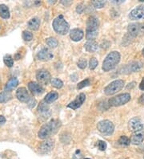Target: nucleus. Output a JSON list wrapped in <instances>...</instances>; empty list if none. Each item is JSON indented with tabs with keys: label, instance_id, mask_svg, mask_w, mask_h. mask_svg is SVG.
<instances>
[{
	"label": "nucleus",
	"instance_id": "f257e3e1",
	"mask_svg": "<svg viewBox=\"0 0 144 159\" xmlns=\"http://www.w3.org/2000/svg\"><path fill=\"white\" fill-rule=\"evenodd\" d=\"M61 121L57 119H53L48 123L43 125L38 133V136L40 139H47L50 137L55 135L61 127Z\"/></svg>",
	"mask_w": 144,
	"mask_h": 159
},
{
	"label": "nucleus",
	"instance_id": "f03ea898",
	"mask_svg": "<svg viewBox=\"0 0 144 159\" xmlns=\"http://www.w3.org/2000/svg\"><path fill=\"white\" fill-rule=\"evenodd\" d=\"M121 56L119 52L114 51L111 52L106 56L105 60L103 62V70L104 72H109L115 68L117 64L119 63Z\"/></svg>",
	"mask_w": 144,
	"mask_h": 159
},
{
	"label": "nucleus",
	"instance_id": "7ed1b4c3",
	"mask_svg": "<svg viewBox=\"0 0 144 159\" xmlns=\"http://www.w3.org/2000/svg\"><path fill=\"white\" fill-rule=\"evenodd\" d=\"M99 20L98 19L91 16L89 17L87 22V31H86V38L89 40H94L98 36L99 30Z\"/></svg>",
	"mask_w": 144,
	"mask_h": 159
},
{
	"label": "nucleus",
	"instance_id": "20e7f679",
	"mask_svg": "<svg viewBox=\"0 0 144 159\" xmlns=\"http://www.w3.org/2000/svg\"><path fill=\"white\" fill-rule=\"evenodd\" d=\"M52 26H53L55 32L58 33V34L62 35V36L66 35L67 32H69V24L66 21V19L63 18V16L62 15H59L57 18L54 19Z\"/></svg>",
	"mask_w": 144,
	"mask_h": 159
},
{
	"label": "nucleus",
	"instance_id": "39448f33",
	"mask_svg": "<svg viewBox=\"0 0 144 159\" xmlns=\"http://www.w3.org/2000/svg\"><path fill=\"white\" fill-rule=\"evenodd\" d=\"M125 82L122 80H114L111 83H110L107 87H105L104 92L106 95L110 96L113 94L117 93L118 92L121 91L122 88L124 87Z\"/></svg>",
	"mask_w": 144,
	"mask_h": 159
},
{
	"label": "nucleus",
	"instance_id": "423d86ee",
	"mask_svg": "<svg viewBox=\"0 0 144 159\" xmlns=\"http://www.w3.org/2000/svg\"><path fill=\"white\" fill-rule=\"evenodd\" d=\"M97 129L103 133L104 135L110 136L114 133L115 130V125L114 124L109 120H103V121H99L97 125Z\"/></svg>",
	"mask_w": 144,
	"mask_h": 159
},
{
	"label": "nucleus",
	"instance_id": "0eeeda50",
	"mask_svg": "<svg viewBox=\"0 0 144 159\" xmlns=\"http://www.w3.org/2000/svg\"><path fill=\"white\" fill-rule=\"evenodd\" d=\"M131 99L130 93H122L117 95L114 97H111V99L108 101V104L111 106H114V107H118V106L123 105L127 102H129Z\"/></svg>",
	"mask_w": 144,
	"mask_h": 159
},
{
	"label": "nucleus",
	"instance_id": "6e6552de",
	"mask_svg": "<svg viewBox=\"0 0 144 159\" xmlns=\"http://www.w3.org/2000/svg\"><path fill=\"white\" fill-rule=\"evenodd\" d=\"M36 78H37L38 81H39L42 84H47L51 80V74H50V72H48L47 70L45 69H40L37 71V72H36Z\"/></svg>",
	"mask_w": 144,
	"mask_h": 159
},
{
	"label": "nucleus",
	"instance_id": "1a4fd4ad",
	"mask_svg": "<svg viewBox=\"0 0 144 159\" xmlns=\"http://www.w3.org/2000/svg\"><path fill=\"white\" fill-rule=\"evenodd\" d=\"M129 18L131 20H139L144 19V5L137 6L133 9L129 14Z\"/></svg>",
	"mask_w": 144,
	"mask_h": 159
},
{
	"label": "nucleus",
	"instance_id": "9d476101",
	"mask_svg": "<svg viewBox=\"0 0 144 159\" xmlns=\"http://www.w3.org/2000/svg\"><path fill=\"white\" fill-rule=\"evenodd\" d=\"M128 127L130 131L134 133V132L139 131L144 129L143 124L141 121V120L138 118H133L129 121L128 122Z\"/></svg>",
	"mask_w": 144,
	"mask_h": 159
},
{
	"label": "nucleus",
	"instance_id": "9b49d317",
	"mask_svg": "<svg viewBox=\"0 0 144 159\" xmlns=\"http://www.w3.org/2000/svg\"><path fill=\"white\" fill-rule=\"evenodd\" d=\"M85 100H86V95L82 92V93L79 94V95L76 97V98L73 101H71V103L68 104L67 107L70 108V109H71V110H77V109H79V107H81L82 105H83V104L84 103V101H85Z\"/></svg>",
	"mask_w": 144,
	"mask_h": 159
},
{
	"label": "nucleus",
	"instance_id": "f8f14e48",
	"mask_svg": "<svg viewBox=\"0 0 144 159\" xmlns=\"http://www.w3.org/2000/svg\"><path fill=\"white\" fill-rule=\"evenodd\" d=\"M130 143L133 145H140L144 141V129L139 131H136L132 133L130 137Z\"/></svg>",
	"mask_w": 144,
	"mask_h": 159
},
{
	"label": "nucleus",
	"instance_id": "ddd939ff",
	"mask_svg": "<svg viewBox=\"0 0 144 159\" xmlns=\"http://www.w3.org/2000/svg\"><path fill=\"white\" fill-rule=\"evenodd\" d=\"M54 147H55V141L52 140H47L40 144L39 149L40 153H47L51 151Z\"/></svg>",
	"mask_w": 144,
	"mask_h": 159
},
{
	"label": "nucleus",
	"instance_id": "4468645a",
	"mask_svg": "<svg viewBox=\"0 0 144 159\" xmlns=\"http://www.w3.org/2000/svg\"><path fill=\"white\" fill-rule=\"evenodd\" d=\"M16 97L18 98L19 101L23 103H27L31 99L27 90L25 88H19L16 91Z\"/></svg>",
	"mask_w": 144,
	"mask_h": 159
},
{
	"label": "nucleus",
	"instance_id": "2eb2a0df",
	"mask_svg": "<svg viewBox=\"0 0 144 159\" xmlns=\"http://www.w3.org/2000/svg\"><path fill=\"white\" fill-rule=\"evenodd\" d=\"M54 55L48 48H43L37 54L38 60L42 61H48L53 59Z\"/></svg>",
	"mask_w": 144,
	"mask_h": 159
},
{
	"label": "nucleus",
	"instance_id": "dca6fc26",
	"mask_svg": "<svg viewBox=\"0 0 144 159\" xmlns=\"http://www.w3.org/2000/svg\"><path fill=\"white\" fill-rule=\"evenodd\" d=\"M28 88L34 95H41L44 92L43 86L37 82H30L28 84Z\"/></svg>",
	"mask_w": 144,
	"mask_h": 159
},
{
	"label": "nucleus",
	"instance_id": "f3484780",
	"mask_svg": "<svg viewBox=\"0 0 144 159\" xmlns=\"http://www.w3.org/2000/svg\"><path fill=\"white\" fill-rule=\"evenodd\" d=\"M141 25L138 23H132L128 25L127 28V33L129 36L132 38H134L135 36H138V34L140 32Z\"/></svg>",
	"mask_w": 144,
	"mask_h": 159
},
{
	"label": "nucleus",
	"instance_id": "a211bd4d",
	"mask_svg": "<svg viewBox=\"0 0 144 159\" xmlns=\"http://www.w3.org/2000/svg\"><path fill=\"white\" fill-rule=\"evenodd\" d=\"M84 36V33L81 29L79 28H74L70 32V37L73 41L79 42L83 38Z\"/></svg>",
	"mask_w": 144,
	"mask_h": 159
},
{
	"label": "nucleus",
	"instance_id": "6ab92c4d",
	"mask_svg": "<svg viewBox=\"0 0 144 159\" xmlns=\"http://www.w3.org/2000/svg\"><path fill=\"white\" fill-rule=\"evenodd\" d=\"M38 112L44 118H49L50 115H51V111H50L49 107H48L47 104L43 103V102H41L39 104V105L38 107Z\"/></svg>",
	"mask_w": 144,
	"mask_h": 159
},
{
	"label": "nucleus",
	"instance_id": "aec40b11",
	"mask_svg": "<svg viewBox=\"0 0 144 159\" xmlns=\"http://www.w3.org/2000/svg\"><path fill=\"white\" fill-rule=\"evenodd\" d=\"M86 51L88 52H95L99 48V44L95 40H88L84 45Z\"/></svg>",
	"mask_w": 144,
	"mask_h": 159
},
{
	"label": "nucleus",
	"instance_id": "412c9836",
	"mask_svg": "<svg viewBox=\"0 0 144 159\" xmlns=\"http://www.w3.org/2000/svg\"><path fill=\"white\" fill-rule=\"evenodd\" d=\"M58 98H59V94L57 92L52 91L46 95V97H44V102L46 104H51L54 101H56Z\"/></svg>",
	"mask_w": 144,
	"mask_h": 159
},
{
	"label": "nucleus",
	"instance_id": "4be33fe9",
	"mask_svg": "<svg viewBox=\"0 0 144 159\" xmlns=\"http://www.w3.org/2000/svg\"><path fill=\"white\" fill-rule=\"evenodd\" d=\"M19 84V80L17 78L15 77H12L11 79L9 80V81L6 83V87H5V89L6 91L10 92L11 90H13L14 88H15Z\"/></svg>",
	"mask_w": 144,
	"mask_h": 159
},
{
	"label": "nucleus",
	"instance_id": "5701e85b",
	"mask_svg": "<svg viewBox=\"0 0 144 159\" xmlns=\"http://www.w3.org/2000/svg\"><path fill=\"white\" fill-rule=\"evenodd\" d=\"M28 28L32 31H37L40 27V20L38 18H33L27 24Z\"/></svg>",
	"mask_w": 144,
	"mask_h": 159
},
{
	"label": "nucleus",
	"instance_id": "b1692460",
	"mask_svg": "<svg viewBox=\"0 0 144 159\" xmlns=\"http://www.w3.org/2000/svg\"><path fill=\"white\" fill-rule=\"evenodd\" d=\"M142 67H143V64L141 63V62H133V63H131V64L129 65L128 71H130V72H138V71L141 70V68H142Z\"/></svg>",
	"mask_w": 144,
	"mask_h": 159
},
{
	"label": "nucleus",
	"instance_id": "393cba45",
	"mask_svg": "<svg viewBox=\"0 0 144 159\" xmlns=\"http://www.w3.org/2000/svg\"><path fill=\"white\" fill-rule=\"evenodd\" d=\"M0 16L2 19H9L10 18V11L5 4L0 5Z\"/></svg>",
	"mask_w": 144,
	"mask_h": 159
},
{
	"label": "nucleus",
	"instance_id": "a878e982",
	"mask_svg": "<svg viewBox=\"0 0 144 159\" xmlns=\"http://www.w3.org/2000/svg\"><path fill=\"white\" fill-rule=\"evenodd\" d=\"M12 98V94L9 91H4L0 92V103H6Z\"/></svg>",
	"mask_w": 144,
	"mask_h": 159
},
{
	"label": "nucleus",
	"instance_id": "bb28decb",
	"mask_svg": "<svg viewBox=\"0 0 144 159\" xmlns=\"http://www.w3.org/2000/svg\"><path fill=\"white\" fill-rule=\"evenodd\" d=\"M46 43L49 46L50 48H56L59 44V42L58 40H56V38H54V37H49L46 40Z\"/></svg>",
	"mask_w": 144,
	"mask_h": 159
},
{
	"label": "nucleus",
	"instance_id": "cd10ccee",
	"mask_svg": "<svg viewBox=\"0 0 144 159\" xmlns=\"http://www.w3.org/2000/svg\"><path fill=\"white\" fill-rule=\"evenodd\" d=\"M51 84L53 87L56 88H61L63 86V82L59 78H53L51 80Z\"/></svg>",
	"mask_w": 144,
	"mask_h": 159
},
{
	"label": "nucleus",
	"instance_id": "c85d7f7f",
	"mask_svg": "<svg viewBox=\"0 0 144 159\" xmlns=\"http://www.w3.org/2000/svg\"><path fill=\"white\" fill-rule=\"evenodd\" d=\"M3 61L4 64H6L7 67H9V68H11L12 66L14 65V60H13V58L10 55H6V56H4Z\"/></svg>",
	"mask_w": 144,
	"mask_h": 159
},
{
	"label": "nucleus",
	"instance_id": "c756f323",
	"mask_svg": "<svg viewBox=\"0 0 144 159\" xmlns=\"http://www.w3.org/2000/svg\"><path fill=\"white\" fill-rule=\"evenodd\" d=\"M118 144H120L121 145H129L130 144V138L126 137V136H122V137L118 139Z\"/></svg>",
	"mask_w": 144,
	"mask_h": 159
},
{
	"label": "nucleus",
	"instance_id": "7c9ffc66",
	"mask_svg": "<svg viewBox=\"0 0 144 159\" xmlns=\"http://www.w3.org/2000/svg\"><path fill=\"white\" fill-rule=\"evenodd\" d=\"M93 6H95V8H103V6H105V4H106V1H103V0H99V1H97V0H94L92 2Z\"/></svg>",
	"mask_w": 144,
	"mask_h": 159
},
{
	"label": "nucleus",
	"instance_id": "2f4dec72",
	"mask_svg": "<svg viewBox=\"0 0 144 159\" xmlns=\"http://www.w3.org/2000/svg\"><path fill=\"white\" fill-rule=\"evenodd\" d=\"M90 84H91V80L90 79H85L83 80V81H81L80 83H79V84L77 85L78 89H82L83 88L87 87V86L90 85Z\"/></svg>",
	"mask_w": 144,
	"mask_h": 159
},
{
	"label": "nucleus",
	"instance_id": "473e14b6",
	"mask_svg": "<svg viewBox=\"0 0 144 159\" xmlns=\"http://www.w3.org/2000/svg\"><path fill=\"white\" fill-rule=\"evenodd\" d=\"M98 66V60H97L96 58L92 57L91 58V60L89 61V68L90 69L94 70L96 68V67Z\"/></svg>",
	"mask_w": 144,
	"mask_h": 159
},
{
	"label": "nucleus",
	"instance_id": "72a5a7b5",
	"mask_svg": "<svg viewBox=\"0 0 144 159\" xmlns=\"http://www.w3.org/2000/svg\"><path fill=\"white\" fill-rule=\"evenodd\" d=\"M23 39L25 41H31L33 39V35H32L31 32H27V31H24L23 32Z\"/></svg>",
	"mask_w": 144,
	"mask_h": 159
},
{
	"label": "nucleus",
	"instance_id": "f704fd0d",
	"mask_svg": "<svg viewBox=\"0 0 144 159\" xmlns=\"http://www.w3.org/2000/svg\"><path fill=\"white\" fill-rule=\"evenodd\" d=\"M77 65L79 68H81V69H84V68H87V61L86 59H80V60L78 61L77 63Z\"/></svg>",
	"mask_w": 144,
	"mask_h": 159
},
{
	"label": "nucleus",
	"instance_id": "c9c22d12",
	"mask_svg": "<svg viewBox=\"0 0 144 159\" xmlns=\"http://www.w3.org/2000/svg\"><path fill=\"white\" fill-rule=\"evenodd\" d=\"M98 147H99V149H100V150L104 151L105 149H107V145L104 141H98Z\"/></svg>",
	"mask_w": 144,
	"mask_h": 159
},
{
	"label": "nucleus",
	"instance_id": "e433bc0d",
	"mask_svg": "<svg viewBox=\"0 0 144 159\" xmlns=\"http://www.w3.org/2000/svg\"><path fill=\"white\" fill-rule=\"evenodd\" d=\"M72 159H83V154H82V152L80 151L79 149H77V150L75 152V153H74Z\"/></svg>",
	"mask_w": 144,
	"mask_h": 159
},
{
	"label": "nucleus",
	"instance_id": "4c0bfd02",
	"mask_svg": "<svg viewBox=\"0 0 144 159\" xmlns=\"http://www.w3.org/2000/svg\"><path fill=\"white\" fill-rule=\"evenodd\" d=\"M35 104H36V101L34 99V98H31V99H30L29 101L27 102V105H28V106H29L30 108L35 107Z\"/></svg>",
	"mask_w": 144,
	"mask_h": 159
},
{
	"label": "nucleus",
	"instance_id": "58836bf2",
	"mask_svg": "<svg viewBox=\"0 0 144 159\" xmlns=\"http://www.w3.org/2000/svg\"><path fill=\"white\" fill-rule=\"evenodd\" d=\"M83 10H84V7H83L82 4H79V5H78L77 8H76V11H77L79 14H81L82 12L83 11Z\"/></svg>",
	"mask_w": 144,
	"mask_h": 159
},
{
	"label": "nucleus",
	"instance_id": "ea45409f",
	"mask_svg": "<svg viewBox=\"0 0 144 159\" xmlns=\"http://www.w3.org/2000/svg\"><path fill=\"white\" fill-rule=\"evenodd\" d=\"M6 122V118H4L3 116L0 115V125H2Z\"/></svg>",
	"mask_w": 144,
	"mask_h": 159
},
{
	"label": "nucleus",
	"instance_id": "a19ab883",
	"mask_svg": "<svg viewBox=\"0 0 144 159\" xmlns=\"http://www.w3.org/2000/svg\"><path fill=\"white\" fill-rule=\"evenodd\" d=\"M138 102L140 104H142V105H144V93L140 96V97L138 99Z\"/></svg>",
	"mask_w": 144,
	"mask_h": 159
},
{
	"label": "nucleus",
	"instance_id": "79ce46f5",
	"mask_svg": "<svg viewBox=\"0 0 144 159\" xmlns=\"http://www.w3.org/2000/svg\"><path fill=\"white\" fill-rule=\"evenodd\" d=\"M139 88L141 90H142V91H144V77L142 78V81H141L140 84H139Z\"/></svg>",
	"mask_w": 144,
	"mask_h": 159
},
{
	"label": "nucleus",
	"instance_id": "37998d69",
	"mask_svg": "<svg viewBox=\"0 0 144 159\" xmlns=\"http://www.w3.org/2000/svg\"><path fill=\"white\" fill-rule=\"evenodd\" d=\"M62 3L63 4H64V5H66V6H67V5H69L70 3H71V1H69V2H64V0H63V1H62Z\"/></svg>",
	"mask_w": 144,
	"mask_h": 159
},
{
	"label": "nucleus",
	"instance_id": "c03bdc74",
	"mask_svg": "<svg viewBox=\"0 0 144 159\" xmlns=\"http://www.w3.org/2000/svg\"><path fill=\"white\" fill-rule=\"evenodd\" d=\"M19 58H20L19 54H16L15 56H14V59H15V60H19Z\"/></svg>",
	"mask_w": 144,
	"mask_h": 159
},
{
	"label": "nucleus",
	"instance_id": "a18cd8bd",
	"mask_svg": "<svg viewBox=\"0 0 144 159\" xmlns=\"http://www.w3.org/2000/svg\"><path fill=\"white\" fill-rule=\"evenodd\" d=\"M142 54H143V56H144V49L142 50Z\"/></svg>",
	"mask_w": 144,
	"mask_h": 159
},
{
	"label": "nucleus",
	"instance_id": "49530a36",
	"mask_svg": "<svg viewBox=\"0 0 144 159\" xmlns=\"http://www.w3.org/2000/svg\"><path fill=\"white\" fill-rule=\"evenodd\" d=\"M85 159H90V158H85Z\"/></svg>",
	"mask_w": 144,
	"mask_h": 159
}]
</instances>
